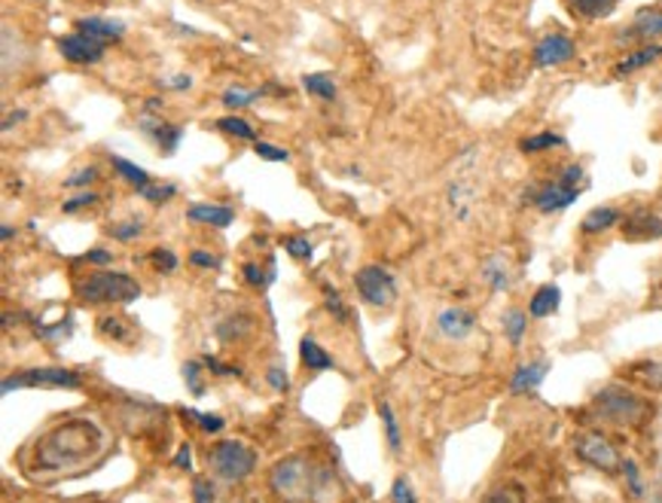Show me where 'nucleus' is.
<instances>
[{"instance_id":"16","label":"nucleus","mask_w":662,"mask_h":503,"mask_svg":"<svg viewBox=\"0 0 662 503\" xmlns=\"http://www.w3.org/2000/svg\"><path fill=\"white\" fill-rule=\"evenodd\" d=\"M74 31H80L86 37H92L96 43H116L123 41L125 25L120 19H111V15H83V19H77V25Z\"/></svg>"},{"instance_id":"56","label":"nucleus","mask_w":662,"mask_h":503,"mask_svg":"<svg viewBox=\"0 0 662 503\" xmlns=\"http://www.w3.org/2000/svg\"><path fill=\"white\" fill-rule=\"evenodd\" d=\"M202 364H205V367L211 369V372H217V376H238V369L226 367V364H221L217 357H205Z\"/></svg>"},{"instance_id":"46","label":"nucleus","mask_w":662,"mask_h":503,"mask_svg":"<svg viewBox=\"0 0 662 503\" xmlns=\"http://www.w3.org/2000/svg\"><path fill=\"white\" fill-rule=\"evenodd\" d=\"M150 262L159 269V272H175V269H178V257H175L168 247H156V250H150Z\"/></svg>"},{"instance_id":"54","label":"nucleus","mask_w":662,"mask_h":503,"mask_svg":"<svg viewBox=\"0 0 662 503\" xmlns=\"http://www.w3.org/2000/svg\"><path fill=\"white\" fill-rule=\"evenodd\" d=\"M37 336H43V339H61V336H70V321L56 324V327H37Z\"/></svg>"},{"instance_id":"43","label":"nucleus","mask_w":662,"mask_h":503,"mask_svg":"<svg viewBox=\"0 0 662 503\" xmlns=\"http://www.w3.org/2000/svg\"><path fill=\"white\" fill-rule=\"evenodd\" d=\"M284 250H288L293 259H312V242L305 238V235H290L288 242H284Z\"/></svg>"},{"instance_id":"26","label":"nucleus","mask_w":662,"mask_h":503,"mask_svg":"<svg viewBox=\"0 0 662 503\" xmlns=\"http://www.w3.org/2000/svg\"><path fill=\"white\" fill-rule=\"evenodd\" d=\"M111 165H113V171L120 175V180H125V183H132V187H135V190H138V192L144 190V187H150V183H153L150 175H147V171H144L141 165L128 163L125 156H116V153H113Z\"/></svg>"},{"instance_id":"37","label":"nucleus","mask_w":662,"mask_h":503,"mask_svg":"<svg viewBox=\"0 0 662 503\" xmlns=\"http://www.w3.org/2000/svg\"><path fill=\"white\" fill-rule=\"evenodd\" d=\"M178 195V187L175 183H162V180H153L150 187H144L141 190V199H147L153 204H166L168 199H175Z\"/></svg>"},{"instance_id":"9","label":"nucleus","mask_w":662,"mask_h":503,"mask_svg":"<svg viewBox=\"0 0 662 503\" xmlns=\"http://www.w3.org/2000/svg\"><path fill=\"white\" fill-rule=\"evenodd\" d=\"M355 287H358L360 300L367 302V305H375V309L391 305V302L397 300V278L388 272L385 266H379V262L360 266L358 272H355Z\"/></svg>"},{"instance_id":"10","label":"nucleus","mask_w":662,"mask_h":503,"mask_svg":"<svg viewBox=\"0 0 662 503\" xmlns=\"http://www.w3.org/2000/svg\"><path fill=\"white\" fill-rule=\"evenodd\" d=\"M574 55H577V43L574 37H568L562 31H550V34H543L538 43H535V53H531V65L538 70H550L559 68V65H568V62H574Z\"/></svg>"},{"instance_id":"38","label":"nucleus","mask_w":662,"mask_h":503,"mask_svg":"<svg viewBox=\"0 0 662 503\" xmlns=\"http://www.w3.org/2000/svg\"><path fill=\"white\" fill-rule=\"evenodd\" d=\"M202 360H190V364H183V381H187V388H190V394L202 396L205 394V381H202Z\"/></svg>"},{"instance_id":"15","label":"nucleus","mask_w":662,"mask_h":503,"mask_svg":"<svg viewBox=\"0 0 662 503\" xmlns=\"http://www.w3.org/2000/svg\"><path fill=\"white\" fill-rule=\"evenodd\" d=\"M473 327H476V317H473V312L464 309V305H449V309H442V312L437 314V333H440L442 339H468L470 333H473Z\"/></svg>"},{"instance_id":"12","label":"nucleus","mask_w":662,"mask_h":503,"mask_svg":"<svg viewBox=\"0 0 662 503\" xmlns=\"http://www.w3.org/2000/svg\"><path fill=\"white\" fill-rule=\"evenodd\" d=\"M617 43L626 46V43H662V10L660 7H641L635 19L629 22V27H622L617 34Z\"/></svg>"},{"instance_id":"27","label":"nucleus","mask_w":662,"mask_h":503,"mask_svg":"<svg viewBox=\"0 0 662 503\" xmlns=\"http://www.w3.org/2000/svg\"><path fill=\"white\" fill-rule=\"evenodd\" d=\"M300 360L303 367L315 369V372H324V369H333V357L315 339H303L300 342Z\"/></svg>"},{"instance_id":"53","label":"nucleus","mask_w":662,"mask_h":503,"mask_svg":"<svg viewBox=\"0 0 662 503\" xmlns=\"http://www.w3.org/2000/svg\"><path fill=\"white\" fill-rule=\"evenodd\" d=\"M29 120V110L19 108V110H7V116H3V132H13L15 125L25 123Z\"/></svg>"},{"instance_id":"28","label":"nucleus","mask_w":662,"mask_h":503,"mask_svg":"<svg viewBox=\"0 0 662 503\" xmlns=\"http://www.w3.org/2000/svg\"><path fill=\"white\" fill-rule=\"evenodd\" d=\"M303 89L312 98H321V101H336V92H339L330 74H305Z\"/></svg>"},{"instance_id":"25","label":"nucleus","mask_w":662,"mask_h":503,"mask_svg":"<svg viewBox=\"0 0 662 503\" xmlns=\"http://www.w3.org/2000/svg\"><path fill=\"white\" fill-rule=\"evenodd\" d=\"M568 141L559 132H535L519 141V150L525 156H538V153H550V150H562Z\"/></svg>"},{"instance_id":"48","label":"nucleus","mask_w":662,"mask_h":503,"mask_svg":"<svg viewBox=\"0 0 662 503\" xmlns=\"http://www.w3.org/2000/svg\"><path fill=\"white\" fill-rule=\"evenodd\" d=\"M324 293H327V302H324V305H327V312H330L336 321H346L348 312H346V305H343V300H339V293L330 290V287H324Z\"/></svg>"},{"instance_id":"21","label":"nucleus","mask_w":662,"mask_h":503,"mask_svg":"<svg viewBox=\"0 0 662 503\" xmlns=\"http://www.w3.org/2000/svg\"><path fill=\"white\" fill-rule=\"evenodd\" d=\"M620 208H614V204H598V208H593L586 217L580 220V232H583V235H602V232L614 230V226H620Z\"/></svg>"},{"instance_id":"6","label":"nucleus","mask_w":662,"mask_h":503,"mask_svg":"<svg viewBox=\"0 0 662 503\" xmlns=\"http://www.w3.org/2000/svg\"><path fill=\"white\" fill-rule=\"evenodd\" d=\"M207 467L211 473L226 482V485H238L250 479V473L257 470V451L250 449L248 443L238 439H221L207 449Z\"/></svg>"},{"instance_id":"45","label":"nucleus","mask_w":662,"mask_h":503,"mask_svg":"<svg viewBox=\"0 0 662 503\" xmlns=\"http://www.w3.org/2000/svg\"><path fill=\"white\" fill-rule=\"evenodd\" d=\"M391 501H394V503H418V498H415L413 482H409L406 477L394 479V485H391Z\"/></svg>"},{"instance_id":"1","label":"nucleus","mask_w":662,"mask_h":503,"mask_svg":"<svg viewBox=\"0 0 662 503\" xmlns=\"http://www.w3.org/2000/svg\"><path fill=\"white\" fill-rule=\"evenodd\" d=\"M101 455H104V431L92 418H68L34 443L31 477H77L86 467L101 461Z\"/></svg>"},{"instance_id":"5","label":"nucleus","mask_w":662,"mask_h":503,"mask_svg":"<svg viewBox=\"0 0 662 503\" xmlns=\"http://www.w3.org/2000/svg\"><path fill=\"white\" fill-rule=\"evenodd\" d=\"M74 297L83 305H128L141 297V284L125 272H92L74 284Z\"/></svg>"},{"instance_id":"58","label":"nucleus","mask_w":662,"mask_h":503,"mask_svg":"<svg viewBox=\"0 0 662 503\" xmlns=\"http://www.w3.org/2000/svg\"><path fill=\"white\" fill-rule=\"evenodd\" d=\"M166 108L162 104V98H147L144 101V108H141V116H159V110Z\"/></svg>"},{"instance_id":"8","label":"nucleus","mask_w":662,"mask_h":503,"mask_svg":"<svg viewBox=\"0 0 662 503\" xmlns=\"http://www.w3.org/2000/svg\"><path fill=\"white\" fill-rule=\"evenodd\" d=\"M80 384H83V379H80L74 369L37 367L10 372L7 379L0 381V391H3V394H13V391H22V388H65V391H74V388H80Z\"/></svg>"},{"instance_id":"44","label":"nucleus","mask_w":662,"mask_h":503,"mask_svg":"<svg viewBox=\"0 0 662 503\" xmlns=\"http://www.w3.org/2000/svg\"><path fill=\"white\" fill-rule=\"evenodd\" d=\"M183 415H190L193 422H199V427H202L205 434H221L223 424H226L221 415H205V412H195V409H187Z\"/></svg>"},{"instance_id":"49","label":"nucleus","mask_w":662,"mask_h":503,"mask_svg":"<svg viewBox=\"0 0 662 503\" xmlns=\"http://www.w3.org/2000/svg\"><path fill=\"white\" fill-rule=\"evenodd\" d=\"M193 494L195 503H214V485H211V479H193Z\"/></svg>"},{"instance_id":"23","label":"nucleus","mask_w":662,"mask_h":503,"mask_svg":"<svg viewBox=\"0 0 662 503\" xmlns=\"http://www.w3.org/2000/svg\"><path fill=\"white\" fill-rule=\"evenodd\" d=\"M559 302H562V290H559L556 284H543L535 290V297H531V302H528V314L538 317V321L552 317V314L559 312Z\"/></svg>"},{"instance_id":"29","label":"nucleus","mask_w":662,"mask_h":503,"mask_svg":"<svg viewBox=\"0 0 662 503\" xmlns=\"http://www.w3.org/2000/svg\"><path fill=\"white\" fill-rule=\"evenodd\" d=\"M254 333V317L250 314H235L229 321H223L217 327V339L221 342H238Z\"/></svg>"},{"instance_id":"3","label":"nucleus","mask_w":662,"mask_h":503,"mask_svg":"<svg viewBox=\"0 0 662 503\" xmlns=\"http://www.w3.org/2000/svg\"><path fill=\"white\" fill-rule=\"evenodd\" d=\"M586 187H590V180H586L583 165L571 163L552 180L525 192V204H531L540 214H559V211H568L571 204L577 202L580 195L586 192Z\"/></svg>"},{"instance_id":"31","label":"nucleus","mask_w":662,"mask_h":503,"mask_svg":"<svg viewBox=\"0 0 662 503\" xmlns=\"http://www.w3.org/2000/svg\"><path fill=\"white\" fill-rule=\"evenodd\" d=\"M260 96H262V89H245V86H238V82H235V86H229V89H223L221 101H223V108L245 110V108H250L254 101H260Z\"/></svg>"},{"instance_id":"22","label":"nucleus","mask_w":662,"mask_h":503,"mask_svg":"<svg viewBox=\"0 0 662 503\" xmlns=\"http://www.w3.org/2000/svg\"><path fill=\"white\" fill-rule=\"evenodd\" d=\"M483 281L495 293H504V290H510L513 284V272H510V262L504 254H492V257L483 262Z\"/></svg>"},{"instance_id":"40","label":"nucleus","mask_w":662,"mask_h":503,"mask_svg":"<svg viewBox=\"0 0 662 503\" xmlns=\"http://www.w3.org/2000/svg\"><path fill=\"white\" fill-rule=\"evenodd\" d=\"M96 177H98L96 165H86V168L74 171V175L65 180V187H68V190H89V187L96 183Z\"/></svg>"},{"instance_id":"51","label":"nucleus","mask_w":662,"mask_h":503,"mask_svg":"<svg viewBox=\"0 0 662 503\" xmlns=\"http://www.w3.org/2000/svg\"><path fill=\"white\" fill-rule=\"evenodd\" d=\"M190 262H193L195 269H221V259L214 257V254H207V250H193Z\"/></svg>"},{"instance_id":"4","label":"nucleus","mask_w":662,"mask_h":503,"mask_svg":"<svg viewBox=\"0 0 662 503\" xmlns=\"http://www.w3.org/2000/svg\"><path fill=\"white\" fill-rule=\"evenodd\" d=\"M593 415L614 427H644L653 415V406L622 384H607L593 396Z\"/></svg>"},{"instance_id":"33","label":"nucleus","mask_w":662,"mask_h":503,"mask_svg":"<svg viewBox=\"0 0 662 503\" xmlns=\"http://www.w3.org/2000/svg\"><path fill=\"white\" fill-rule=\"evenodd\" d=\"M379 418H382V424H385V434H388V446H391V451L394 455H401L403 449V436H401V424H397V415H394V409H391V403H379Z\"/></svg>"},{"instance_id":"17","label":"nucleus","mask_w":662,"mask_h":503,"mask_svg":"<svg viewBox=\"0 0 662 503\" xmlns=\"http://www.w3.org/2000/svg\"><path fill=\"white\" fill-rule=\"evenodd\" d=\"M622 232L629 242H653L662 238V220L648 208H638L629 217H622Z\"/></svg>"},{"instance_id":"50","label":"nucleus","mask_w":662,"mask_h":503,"mask_svg":"<svg viewBox=\"0 0 662 503\" xmlns=\"http://www.w3.org/2000/svg\"><path fill=\"white\" fill-rule=\"evenodd\" d=\"M266 381H269V384H272V388H276L278 394H284V391H290L288 372H284V369H281V367H272V369H269V372H266Z\"/></svg>"},{"instance_id":"34","label":"nucleus","mask_w":662,"mask_h":503,"mask_svg":"<svg viewBox=\"0 0 662 503\" xmlns=\"http://www.w3.org/2000/svg\"><path fill=\"white\" fill-rule=\"evenodd\" d=\"M632 376L641 384H648L653 391H662V360H648V364H638L632 369Z\"/></svg>"},{"instance_id":"13","label":"nucleus","mask_w":662,"mask_h":503,"mask_svg":"<svg viewBox=\"0 0 662 503\" xmlns=\"http://www.w3.org/2000/svg\"><path fill=\"white\" fill-rule=\"evenodd\" d=\"M58 53L65 62L70 65H98L101 58H104V43H96L92 37H86L80 31H74V34H61L56 41Z\"/></svg>"},{"instance_id":"47","label":"nucleus","mask_w":662,"mask_h":503,"mask_svg":"<svg viewBox=\"0 0 662 503\" xmlns=\"http://www.w3.org/2000/svg\"><path fill=\"white\" fill-rule=\"evenodd\" d=\"M159 89L162 92H190L193 89V77L190 74H178L171 80H159Z\"/></svg>"},{"instance_id":"7","label":"nucleus","mask_w":662,"mask_h":503,"mask_svg":"<svg viewBox=\"0 0 662 503\" xmlns=\"http://www.w3.org/2000/svg\"><path fill=\"white\" fill-rule=\"evenodd\" d=\"M574 455L586 467H593L598 473H607V477L622 473V461H626L620 449L602 431H583V434L574 436Z\"/></svg>"},{"instance_id":"2","label":"nucleus","mask_w":662,"mask_h":503,"mask_svg":"<svg viewBox=\"0 0 662 503\" xmlns=\"http://www.w3.org/2000/svg\"><path fill=\"white\" fill-rule=\"evenodd\" d=\"M269 489L281 503H343L346 485L315 455H288L269 470Z\"/></svg>"},{"instance_id":"20","label":"nucleus","mask_w":662,"mask_h":503,"mask_svg":"<svg viewBox=\"0 0 662 503\" xmlns=\"http://www.w3.org/2000/svg\"><path fill=\"white\" fill-rule=\"evenodd\" d=\"M187 220L193 223H205V226H214V230H226L235 220V211L229 204H211V202H195L187 208Z\"/></svg>"},{"instance_id":"35","label":"nucleus","mask_w":662,"mask_h":503,"mask_svg":"<svg viewBox=\"0 0 662 503\" xmlns=\"http://www.w3.org/2000/svg\"><path fill=\"white\" fill-rule=\"evenodd\" d=\"M108 232H111L113 242L128 245V242H138L141 235H144V223H141V220H123V223H113Z\"/></svg>"},{"instance_id":"55","label":"nucleus","mask_w":662,"mask_h":503,"mask_svg":"<svg viewBox=\"0 0 662 503\" xmlns=\"http://www.w3.org/2000/svg\"><path fill=\"white\" fill-rule=\"evenodd\" d=\"M86 259H89V262H96V266H111L113 254L111 250H104V247H92V250L86 254Z\"/></svg>"},{"instance_id":"39","label":"nucleus","mask_w":662,"mask_h":503,"mask_svg":"<svg viewBox=\"0 0 662 503\" xmlns=\"http://www.w3.org/2000/svg\"><path fill=\"white\" fill-rule=\"evenodd\" d=\"M622 477H626V485L632 491V498H644V479H641V470L632 458L622 461Z\"/></svg>"},{"instance_id":"14","label":"nucleus","mask_w":662,"mask_h":503,"mask_svg":"<svg viewBox=\"0 0 662 503\" xmlns=\"http://www.w3.org/2000/svg\"><path fill=\"white\" fill-rule=\"evenodd\" d=\"M138 128L150 137L153 144L162 153H175L180 147V141L187 135V128L178 123H166L162 116H141Z\"/></svg>"},{"instance_id":"19","label":"nucleus","mask_w":662,"mask_h":503,"mask_svg":"<svg viewBox=\"0 0 662 503\" xmlns=\"http://www.w3.org/2000/svg\"><path fill=\"white\" fill-rule=\"evenodd\" d=\"M547 372H550L547 360H531V364L516 367V372L510 376V391L513 394H535L547 379Z\"/></svg>"},{"instance_id":"42","label":"nucleus","mask_w":662,"mask_h":503,"mask_svg":"<svg viewBox=\"0 0 662 503\" xmlns=\"http://www.w3.org/2000/svg\"><path fill=\"white\" fill-rule=\"evenodd\" d=\"M254 153L260 156L262 163H290V150H281V147L266 144V141H257V144H254Z\"/></svg>"},{"instance_id":"30","label":"nucleus","mask_w":662,"mask_h":503,"mask_svg":"<svg viewBox=\"0 0 662 503\" xmlns=\"http://www.w3.org/2000/svg\"><path fill=\"white\" fill-rule=\"evenodd\" d=\"M214 128H217V132H223V135L257 144V132H254V125H250L248 120H242V116H235V113H229V116H221V120L214 123Z\"/></svg>"},{"instance_id":"59","label":"nucleus","mask_w":662,"mask_h":503,"mask_svg":"<svg viewBox=\"0 0 662 503\" xmlns=\"http://www.w3.org/2000/svg\"><path fill=\"white\" fill-rule=\"evenodd\" d=\"M13 235H15V226H10V223H3V226H0V242H10Z\"/></svg>"},{"instance_id":"57","label":"nucleus","mask_w":662,"mask_h":503,"mask_svg":"<svg viewBox=\"0 0 662 503\" xmlns=\"http://www.w3.org/2000/svg\"><path fill=\"white\" fill-rule=\"evenodd\" d=\"M175 463H178L180 470H190V467H193V451H190V443H183V446H180Z\"/></svg>"},{"instance_id":"32","label":"nucleus","mask_w":662,"mask_h":503,"mask_svg":"<svg viewBox=\"0 0 662 503\" xmlns=\"http://www.w3.org/2000/svg\"><path fill=\"white\" fill-rule=\"evenodd\" d=\"M501 324H504V336L510 339V345H523L525 329H528V314L523 309H507Z\"/></svg>"},{"instance_id":"36","label":"nucleus","mask_w":662,"mask_h":503,"mask_svg":"<svg viewBox=\"0 0 662 503\" xmlns=\"http://www.w3.org/2000/svg\"><path fill=\"white\" fill-rule=\"evenodd\" d=\"M485 503H528V498H525L523 485L504 482V485H497V489L485 498Z\"/></svg>"},{"instance_id":"52","label":"nucleus","mask_w":662,"mask_h":503,"mask_svg":"<svg viewBox=\"0 0 662 503\" xmlns=\"http://www.w3.org/2000/svg\"><path fill=\"white\" fill-rule=\"evenodd\" d=\"M242 272H245V278H248L250 287H266V281H269L266 272H262L257 262H245V269H242Z\"/></svg>"},{"instance_id":"41","label":"nucleus","mask_w":662,"mask_h":503,"mask_svg":"<svg viewBox=\"0 0 662 503\" xmlns=\"http://www.w3.org/2000/svg\"><path fill=\"white\" fill-rule=\"evenodd\" d=\"M96 202H98L96 192L80 190L77 195H70V199H65V202H61V211H65V214H77V211H83V208H92Z\"/></svg>"},{"instance_id":"18","label":"nucleus","mask_w":662,"mask_h":503,"mask_svg":"<svg viewBox=\"0 0 662 503\" xmlns=\"http://www.w3.org/2000/svg\"><path fill=\"white\" fill-rule=\"evenodd\" d=\"M662 58V43H644V46H635L632 53H626L614 65V77H632L638 70L650 68L653 62Z\"/></svg>"},{"instance_id":"24","label":"nucleus","mask_w":662,"mask_h":503,"mask_svg":"<svg viewBox=\"0 0 662 503\" xmlns=\"http://www.w3.org/2000/svg\"><path fill=\"white\" fill-rule=\"evenodd\" d=\"M568 10L577 15V19H586V22H598V19H607L620 7L622 0H565Z\"/></svg>"},{"instance_id":"11","label":"nucleus","mask_w":662,"mask_h":503,"mask_svg":"<svg viewBox=\"0 0 662 503\" xmlns=\"http://www.w3.org/2000/svg\"><path fill=\"white\" fill-rule=\"evenodd\" d=\"M480 202V183H476V177L470 175V171H461L449 180V187H446V204H449V211H452V217L458 223H468L473 217V208Z\"/></svg>"}]
</instances>
